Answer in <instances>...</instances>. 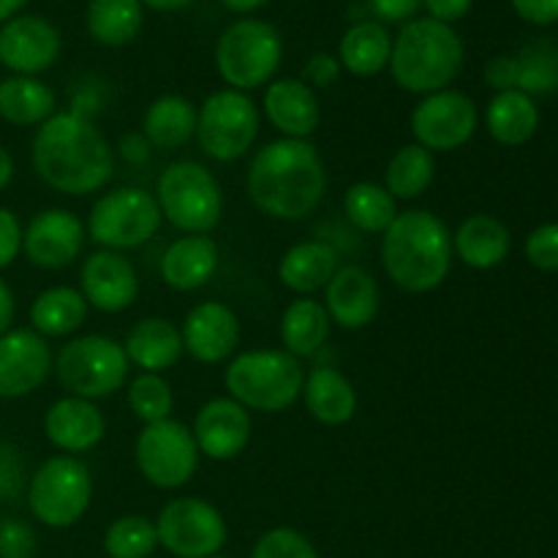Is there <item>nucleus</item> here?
I'll use <instances>...</instances> for the list:
<instances>
[{"instance_id":"1","label":"nucleus","mask_w":558,"mask_h":558,"mask_svg":"<svg viewBox=\"0 0 558 558\" xmlns=\"http://www.w3.org/2000/svg\"><path fill=\"white\" fill-rule=\"evenodd\" d=\"M33 169L49 189L69 196L96 194L112 180L114 153L107 136L80 112H54L33 136Z\"/></svg>"},{"instance_id":"2","label":"nucleus","mask_w":558,"mask_h":558,"mask_svg":"<svg viewBox=\"0 0 558 558\" xmlns=\"http://www.w3.org/2000/svg\"><path fill=\"white\" fill-rule=\"evenodd\" d=\"M327 194V172L308 140H276L256 150L248 169V196L265 216L303 221Z\"/></svg>"},{"instance_id":"3","label":"nucleus","mask_w":558,"mask_h":558,"mask_svg":"<svg viewBox=\"0 0 558 558\" xmlns=\"http://www.w3.org/2000/svg\"><path fill=\"white\" fill-rule=\"evenodd\" d=\"M381 265L390 281L403 292H434L450 276V229L430 210L398 213L381 238Z\"/></svg>"},{"instance_id":"4","label":"nucleus","mask_w":558,"mask_h":558,"mask_svg":"<svg viewBox=\"0 0 558 558\" xmlns=\"http://www.w3.org/2000/svg\"><path fill=\"white\" fill-rule=\"evenodd\" d=\"M463 41L452 25L436 20H412L392 41L390 71L401 90L430 93L447 90L463 69Z\"/></svg>"},{"instance_id":"5","label":"nucleus","mask_w":558,"mask_h":558,"mask_svg":"<svg viewBox=\"0 0 558 558\" xmlns=\"http://www.w3.org/2000/svg\"><path fill=\"white\" fill-rule=\"evenodd\" d=\"M300 360L281 349L243 352L229 363L223 385L232 401L254 412H283L303 396Z\"/></svg>"},{"instance_id":"6","label":"nucleus","mask_w":558,"mask_h":558,"mask_svg":"<svg viewBox=\"0 0 558 558\" xmlns=\"http://www.w3.org/2000/svg\"><path fill=\"white\" fill-rule=\"evenodd\" d=\"M161 216L185 234H207L223 216V191L216 174L196 161H174L156 185Z\"/></svg>"},{"instance_id":"7","label":"nucleus","mask_w":558,"mask_h":558,"mask_svg":"<svg viewBox=\"0 0 558 558\" xmlns=\"http://www.w3.org/2000/svg\"><path fill=\"white\" fill-rule=\"evenodd\" d=\"M283 60L281 33L265 20H238L216 44V69L232 90L270 85Z\"/></svg>"},{"instance_id":"8","label":"nucleus","mask_w":558,"mask_h":558,"mask_svg":"<svg viewBox=\"0 0 558 558\" xmlns=\"http://www.w3.org/2000/svg\"><path fill=\"white\" fill-rule=\"evenodd\" d=\"M129 365L123 343L107 336H82L60 349L54 357V374L69 396L98 401L123 390Z\"/></svg>"},{"instance_id":"9","label":"nucleus","mask_w":558,"mask_h":558,"mask_svg":"<svg viewBox=\"0 0 558 558\" xmlns=\"http://www.w3.org/2000/svg\"><path fill=\"white\" fill-rule=\"evenodd\" d=\"M93 499L90 469L71 456H54L27 483V507L49 529H69L87 512Z\"/></svg>"},{"instance_id":"10","label":"nucleus","mask_w":558,"mask_h":558,"mask_svg":"<svg viewBox=\"0 0 558 558\" xmlns=\"http://www.w3.org/2000/svg\"><path fill=\"white\" fill-rule=\"evenodd\" d=\"M163 216L156 196L142 189H114L87 213V238L107 251H131L156 238Z\"/></svg>"},{"instance_id":"11","label":"nucleus","mask_w":558,"mask_h":558,"mask_svg":"<svg viewBox=\"0 0 558 558\" xmlns=\"http://www.w3.org/2000/svg\"><path fill=\"white\" fill-rule=\"evenodd\" d=\"M259 136V109L248 93L227 87L205 98L196 112V140L213 161H238Z\"/></svg>"},{"instance_id":"12","label":"nucleus","mask_w":558,"mask_h":558,"mask_svg":"<svg viewBox=\"0 0 558 558\" xmlns=\"http://www.w3.org/2000/svg\"><path fill=\"white\" fill-rule=\"evenodd\" d=\"M158 545L178 558H210L227 543V521L210 501L180 496L161 507L156 518Z\"/></svg>"},{"instance_id":"13","label":"nucleus","mask_w":558,"mask_h":558,"mask_svg":"<svg viewBox=\"0 0 558 558\" xmlns=\"http://www.w3.org/2000/svg\"><path fill=\"white\" fill-rule=\"evenodd\" d=\"M136 466L142 477L161 490L183 488L199 466V447L189 425L178 420L145 425L136 439Z\"/></svg>"},{"instance_id":"14","label":"nucleus","mask_w":558,"mask_h":558,"mask_svg":"<svg viewBox=\"0 0 558 558\" xmlns=\"http://www.w3.org/2000/svg\"><path fill=\"white\" fill-rule=\"evenodd\" d=\"M477 131V107L461 90L423 96L412 112V134L430 153H450L466 145Z\"/></svg>"},{"instance_id":"15","label":"nucleus","mask_w":558,"mask_h":558,"mask_svg":"<svg viewBox=\"0 0 558 558\" xmlns=\"http://www.w3.org/2000/svg\"><path fill=\"white\" fill-rule=\"evenodd\" d=\"M58 27L36 14H16L0 25V63L20 76H36L60 58Z\"/></svg>"},{"instance_id":"16","label":"nucleus","mask_w":558,"mask_h":558,"mask_svg":"<svg viewBox=\"0 0 558 558\" xmlns=\"http://www.w3.org/2000/svg\"><path fill=\"white\" fill-rule=\"evenodd\" d=\"M85 227L71 210H44L22 232V251L41 270H63L85 248Z\"/></svg>"},{"instance_id":"17","label":"nucleus","mask_w":558,"mask_h":558,"mask_svg":"<svg viewBox=\"0 0 558 558\" xmlns=\"http://www.w3.org/2000/svg\"><path fill=\"white\" fill-rule=\"evenodd\" d=\"M52 352L36 330H9L0 336V398H25L47 381Z\"/></svg>"},{"instance_id":"18","label":"nucleus","mask_w":558,"mask_h":558,"mask_svg":"<svg viewBox=\"0 0 558 558\" xmlns=\"http://www.w3.org/2000/svg\"><path fill=\"white\" fill-rule=\"evenodd\" d=\"M82 298L101 314H120L140 294L136 267L120 251H96L82 265Z\"/></svg>"},{"instance_id":"19","label":"nucleus","mask_w":558,"mask_h":558,"mask_svg":"<svg viewBox=\"0 0 558 558\" xmlns=\"http://www.w3.org/2000/svg\"><path fill=\"white\" fill-rule=\"evenodd\" d=\"M251 423L248 409L240 407L232 398H213L196 412L194 420V441L199 447V456L213 461H232L248 447Z\"/></svg>"},{"instance_id":"20","label":"nucleus","mask_w":558,"mask_h":558,"mask_svg":"<svg viewBox=\"0 0 558 558\" xmlns=\"http://www.w3.org/2000/svg\"><path fill=\"white\" fill-rule=\"evenodd\" d=\"M183 349L196 363L216 365L234 354L240 343V319L229 305L199 303L183 322Z\"/></svg>"},{"instance_id":"21","label":"nucleus","mask_w":558,"mask_h":558,"mask_svg":"<svg viewBox=\"0 0 558 558\" xmlns=\"http://www.w3.org/2000/svg\"><path fill=\"white\" fill-rule=\"evenodd\" d=\"M325 308L343 330H363L379 314V283L357 265L338 267L325 287Z\"/></svg>"},{"instance_id":"22","label":"nucleus","mask_w":558,"mask_h":558,"mask_svg":"<svg viewBox=\"0 0 558 558\" xmlns=\"http://www.w3.org/2000/svg\"><path fill=\"white\" fill-rule=\"evenodd\" d=\"M44 434L58 450L80 456V452L101 445L104 434H107V420L93 401L65 396L54 401L44 414Z\"/></svg>"},{"instance_id":"23","label":"nucleus","mask_w":558,"mask_h":558,"mask_svg":"<svg viewBox=\"0 0 558 558\" xmlns=\"http://www.w3.org/2000/svg\"><path fill=\"white\" fill-rule=\"evenodd\" d=\"M265 114L287 140H308L322 123V107L314 87L303 80H272L265 90Z\"/></svg>"},{"instance_id":"24","label":"nucleus","mask_w":558,"mask_h":558,"mask_svg":"<svg viewBox=\"0 0 558 558\" xmlns=\"http://www.w3.org/2000/svg\"><path fill=\"white\" fill-rule=\"evenodd\" d=\"M123 352L131 365L142 368V374H161L178 363L185 349L183 336L172 322L161 316H147L131 327Z\"/></svg>"},{"instance_id":"25","label":"nucleus","mask_w":558,"mask_h":558,"mask_svg":"<svg viewBox=\"0 0 558 558\" xmlns=\"http://www.w3.org/2000/svg\"><path fill=\"white\" fill-rule=\"evenodd\" d=\"M218 270V245L207 234H185L174 240L161 259V278L178 292H194L205 287Z\"/></svg>"},{"instance_id":"26","label":"nucleus","mask_w":558,"mask_h":558,"mask_svg":"<svg viewBox=\"0 0 558 558\" xmlns=\"http://www.w3.org/2000/svg\"><path fill=\"white\" fill-rule=\"evenodd\" d=\"M512 234L505 221L488 213H477L469 216L466 221L458 227L456 238H452V251L458 259L474 270H494L501 262L510 256Z\"/></svg>"},{"instance_id":"27","label":"nucleus","mask_w":558,"mask_h":558,"mask_svg":"<svg viewBox=\"0 0 558 558\" xmlns=\"http://www.w3.org/2000/svg\"><path fill=\"white\" fill-rule=\"evenodd\" d=\"M338 270V251L327 240H305L292 245L278 262V278L300 298L325 289Z\"/></svg>"},{"instance_id":"28","label":"nucleus","mask_w":558,"mask_h":558,"mask_svg":"<svg viewBox=\"0 0 558 558\" xmlns=\"http://www.w3.org/2000/svg\"><path fill=\"white\" fill-rule=\"evenodd\" d=\"M303 401L311 417L322 425H343L357 412V392L341 371L316 365L303 381Z\"/></svg>"},{"instance_id":"29","label":"nucleus","mask_w":558,"mask_h":558,"mask_svg":"<svg viewBox=\"0 0 558 558\" xmlns=\"http://www.w3.org/2000/svg\"><path fill=\"white\" fill-rule=\"evenodd\" d=\"M390 31L374 20L354 22L338 44L341 69H347L354 76H376L379 71H385L390 65Z\"/></svg>"},{"instance_id":"30","label":"nucleus","mask_w":558,"mask_h":558,"mask_svg":"<svg viewBox=\"0 0 558 558\" xmlns=\"http://www.w3.org/2000/svg\"><path fill=\"white\" fill-rule=\"evenodd\" d=\"M142 136L161 150L189 145L196 136V107L174 93L156 98L142 118Z\"/></svg>"},{"instance_id":"31","label":"nucleus","mask_w":558,"mask_h":558,"mask_svg":"<svg viewBox=\"0 0 558 558\" xmlns=\"http://www.w3.org/2000/svg\"><path fill=\"white\" fill-rule=\"evenodd\" d=\"M485 125L499 145L521 147L537 134L539 109L534 98L521 90L496 93L488 104V112H485Z\"/></svg>"},{"instance_id":"32","label":"nucleus","mask_w":558,"mask_h":558,"mask_svg":"<svg viewBox=\"0 0 558 558\" xmlns=\"http://www.w3.org/2000/svg\"><path fill=\"white\" fill-rule=\"evenodd\" d=\"M330 314L325 305L314 298H298L294 303L287 305L281 314V343L287 349L283 352L294 354V357H311L325 347L327 336H330Z\"/></svg>"},{"instance_id":"33","label":"nucleus","mask_w":558,"mask_h":558,"mask_svg":"<svg viewBox=\"0 0 558 558\" xmlns=\"http://www.w3.org/2000/svg\"><path fill=\"white\" fill-rule=\"evenodd\" d=\"M87 308L80 289L52 287L33 300L31 325L41 338H65L85 325Z\"/></svg>"},{"instance_id":"34","label":"nucleus","mask_w":558,"mask_h":558,"mask_svg":"<svg viewBox=\"0 0 558 558\" xmlns=\"http://www.w3.org/2000/svg\"><path fill=\"white\" fill-rule=\"evenodd\" d=\"M54 114V93L36 76H5L0 82V118L11 125H41Z\"/></svg>"},{"instance_id":"35","label":"nucleus","mask_w":558,"mask_h":558,"mask_svg":"<svg viewBox=\"0 0 558 558\" xmlns=\"http://www.w3.org/2000/svg\"><path fill=\"white\" fill-rule=\"evenodd\" d=\"M145 22L142 0H90L87 31L104 47H125L134 41Z\"/></svg>"},{"instance_id":"36","label":"nucleus","mask_w":558,"mask_h":558,"mask_svg":"<svg viewBox=\"0 0 558 558\" xmlns=\"http://www.w3.org/2000/svg\"><path fill=\"white\" fill-rule=\"evenodd\" d=\"M434 153L414 142V145H403L390 158L385 172V189L390 191L392 199H420L430 189V183H434Z\"/></svg>"},{"instance_id":"37","label":"nucleus","mask_w":558,"mask_h":558,"mask_svg":"<svg viewBox=\"0 0 558 558\" xmlns=\"http://www.w3.org/2000/svg\"><path fill=\"white\" fill-rule=\"evenodd\" d=\"M343 216L365 234H385L396 221L398 205L379 183H354L343 194Z\"/></svg>"},{"instance_id":"38","label":"nucleus","mask_w":558,"mask_h":558,"mask_svg":"<svg viewBox=\"0 0 558 558\" xmlns=\"http://www.w3.org/2000/svg\"><path fill=\"white\" fill-rule=\"evenodd\" d=\"M515 60L518 90L532 98L558 90V44L548 38H534L515 54Z\"/></svg>"},{"instance_id":"39","label":"nucleus","mask_w":558,"mask_h":558,"mask_svg":"<svg viewBox=\"0 0 558 558\" xmlns=\"http://www.w3.org/2000/svg\"><path fill=\"white\" fill-rule=\"evenodd\" d=\"M158 548L156 523L145 515H123L104 534L109 558H147Z\"/></svg>"},{"instance_id":"40","label":"nucleus","mask_w":558,"mask_h":558,"mask_svg":"<svg viewBox=\"0 0 558 558\" xmlns=\"http://www.w3.org/2000/svg\"><path fill=\"white\" fill-rule=\"evenodd\" d=\"M129 407L145 425L172 417L174 396L161 374H140L129 385Z\"/></svg>"},{"instance_id":"41","label":"nucleus","mask_w":558,"mask_h":558,"mask_svg":"<svg viewBox=\"0 0 558 558\" xmlns=\"http://www.w3.org/2000/svg\"><path fill=\"white\" fill-rule=\"evenodd\" d=\"M251 558H319V554L298 529H270L254 545Z\"/></svg>"},{"instance_id":"42","label":"nucleus","mask_w":558,"mask_h":558,"mask_svg":"<svg viewBox=\"0 0 558 558\" xmlns=\"http://www.w3.org/2000/svg\"><path fill=\"white\" fill-rule=\"evenodd\" d=\"M526 259L537 270L558 272V221L543 223L526 238Z\"/></svg>"},{"instance_id":"43","label":"nucleus","mask_w":558,"mask_h":558,"mask_svg":"<svg viewBox=\"0 0 558 558\" xmlns=\"http://www.w3.org/2000/svg\"><path fill=\"white\" fill-rule=\"evenodd\" d=\"M25 458L14 445L0 441V501H14L25 488Z\"/></svg>"},{"instance_id":"44","label":"nucleus","mask_w":558,"mask_h":558,"mask_svg":"<svg viewBox=\"0 0 558 558\" xmlns=\"http://www.w3.org/2000/svg\"><path fill=\"white\" fill-rule=\"evenodd\" d=\"M36 554V534L20 518L0 521V558H33Z\"/></svg>"},{"instance_id":"45","label":"nucleus","mask_w":558,"mask_h":558,"mask_svg":"<svg viewBox=\"0 0 558 558\" xmlns=\"http://www.w3.org/2000/svg\"><path fill=\"white\" fill-rule=\"evenodd\" d=\"M338 76H341V60L332 58V54L327 52H319L314 54V58L305 63L303 69V82L308 87H332L338 82Z\"/></svg>"},{"instance_id":"46","label":"nucleus","mask_w":558,"mask_h":558,"mask_svg":"<svg viewBox=\"0 0 558 558\" xmlns=\"http://www.w3.org/2000/svg\"><path fill=\"white\" fill-rule=\"evenodd\" d=\"M22 251V223L11 210L0 207V270L16 259Z\"/></svg>"},{"instance_id":"47","label":"nucleus","mask_w":558,"mask_h":558,"mask_svg":"<svg viewBox=\"0 0 558 558\" xmlns=\"http://www.w3.org/2000/svg\"><path fill=\"white\" fill-rule=\"evenodd\" d=\"M485 82L496 93L518 90V60L515 54H496L485 65Z\"/></svg>"},{"instance_id":"48","label":"nucleus","mask_w":558,"mask_h":558,"mask_svg":"<svg viewBox=\"0 0 558 558\" xmlns=\"http://www.w3.org/2000/svg\"><path fill=\"white\" fill-rule=\"evenodd\" d=\"M515 14L529 25H554L558 22V0H510Z\"/></svg>"},{"instance_id":"49","label":"nucleus","mask_w":558,"mask_h":558,"mask_svg":"<svg viewBox=\"0 0 558 558\" xmlns=\"http://www.w3.org/2000/svg\"><path fill=\"white\" fill-rule=\"evenodd\" d=\"M371 11L385 22H407L409 16H414L423 5V0H368Z\"/></svg>"},{"instance_id":"50","label":"nucleus","mask_w":558,"mask_h":558,"mask_svg":"<svg viewBox=\"0 0 558 558\" xmlns=\"http://www.w3.org/2000/svg\"><path fill=\"white\" fill-rule=\"evenodd\" d=\"M423 5L428 9L430 20L452 25V22L463 20L472 11L474 0H423Z\"/></svg>"},{"instance_id":"51","label":"nucleus","mask_w":558,"mask_h":558,"mask_svg":"<svg viewBox=\"0 0 558 558\" xmlns=\"http://www.w3.org/2000/svg\"><path fill=\"white\" fill-rule=\"evenodd\" d=\"M147 145H150V142H147L142 134H131V136H125L123 142H120V150H123L125 161L145 163L147 158H150V150H147Z\"/></svg>"},{"instance_id":"52","label":"nucleus","mask_w":558,"mask_h":558,"mask_svg":"<svg viewBox=\"0 0 558 558\" xmlns=\"http://www.w3.org/2000/svg\"><path fill=\"white\" fill-rule=\"evenodd\" d=\"M14 314H16V303H14V292L9 289V283L0 278V336L11 330L14 325Z\"/></svg>"},{"instance_id":"53","label":"nucleus","mask_w":558,"mask_h":558,"mask_svg":"<svg viewBox=\"0 0 558 558\" xmlns=\"http://www.w3.org/2000/svg\"><path fill=\"white\" fill-rule=\"evenodd\" d=\"M11 178H14V158H11V153L0 145V191L11 183Z\"/></svg>"},{"instance_id":"54","label":"nucleus","mask_w":558,"mask_h":558,"mask_svg":"<svg viewBox=\"0 0 558 558\" xmlns=\"http://www.w3.org/2000/svg\"><path fill=\"white\" fill-rule=\"evenodd\" d=\"M191 3H194V0H142V5H147V9L153 11H183L189 9Z\"/></svg>"},{"instance_id":"55","label":"nucleus","mask_w":558,"mask_h":558,"mask_svg":"<svg viewBox=\"0 0 558 558\" xmlns=\"http://www.w3.org/2000/svg\"><path fill=\"white\" fill-rule=\"evenodd\" d=\"M221 3H223V9L234 11V14H251V11L262 9L267 0H221Z\"/></svg>"},{"instance_id":"56","label":"nucleus","mask_w":558,"mask_h":558,"mask_svg":"<svg viewBox=\"0 0 558 558\" xmlns=\"http://www.w3.org/2000/svg\"><path fill=\"white\" fill-rule=\"evenodd\" d=\"M27 0H0V25L9 20H14L22 9H25Z\"/></svg>"},{"instance_id":"57","label":"nucleus","mask_w":558,"mask_h":558,"mask_svg":"<svg viewBox=\"0 0 558 558\" xmlns=\"http://www.w3.org/2000/svg\"><path fill=\"white\" fill-rule=\"evenodd\" d=\"M210 558H223V556H210Z\"/></svg>"}]
</instances>
